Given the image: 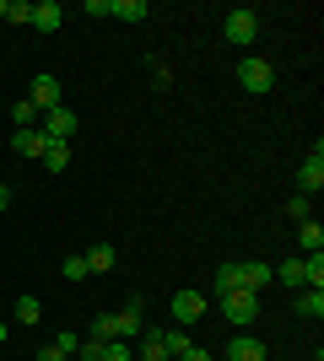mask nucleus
I'll list each match as a JSON object with an SVG mask.
<instances>
[{
	"instance_id": "obj_1",
	"label": "nucleus",
	"mask_w": 324,
	"mask_h": 361,
	"mask_svg": "<svg viewBox=\"0 0 324 361\" xmlns=\"http://www.w3.org/2000/svg\"><path fill=\"white\" fill-rule=\"evenodd\" d=\"M140 302H130V307H124V313H103L97 318V329H92V340H136L140 334Z\"/></svg>"
},
{
	"instance_id": "obj_2",
	"label": "nucleus",
	"mask_w": 324,
	"mask_h": 361,
	"mask_svg": "<svg viewBox=\"0 0 324 361\" xmlns=\"http://www.w3.org/2000/svg\"><path fill=\"white\" fill-rule=\"evenodd\" d=\"M222 313L232 318V324H254L260 318V291H244V286H232V291H222Z\"/></svg>"
},
{
	"instance_id": "obj_3",
	"label": "nucleus",
	"mask_w": 324,
	"mask_h": 361,
	"mask_svg": "<svg viewBox=\"0 0 324 361\" xmlns=\"http://www.w3.org/2000/svg\"><path fill=\"white\" fill-rule=\"evenodd\" d=\"M260 38V11H248V6H238V11H227V44L248 49Z\"/></svg>"
},
{
	"instance_id": "obj_4",
	"label": "nucleus",
	"mask_w": 324,
	"mask_h": 361,
	"mask_svg": "<svg viewBox=\"0 0 324 361\" xmlns=\"http://www.w3.org/2000/svg\"><path fill=\"white\" fill-rule=\"evenodd\" d=\"M168 313L179 318V329H189V324H200L205 318V291H173V302H168Z\"/></svg>"
},
{
	"instance_id": "obj_5",
	"label": "nucleus",
	"mask_w": 324,
	"mask_h": 361,
	"mask_svg": "<svg viewBox=\"0 0 324 361\" xmlns=\"http://www.w3.org/2000/svg\"><path fill=\"white\" fill-rule=\"evenodd\" d=\"M238 87L244 92H270L276 87V65L270 60H244L238 65Z\"/></svg>"
},
{
	"instance_id": "obj_6",
	"label": "nucleus",
	"mask_w": 324,
	"mask_h": 361,
	"mask_svg": "<svg viewBox=\"0 0 324 361\" xmlns=\"http://www.w3.org/2000/svg\"><path fill=\"white\" fill-rule=\"evenodd\" d=\"M76 114H71V108H49V114H44V124H38V130H44V140H71V135H76Z\"/></svg>"
},
{
	"instance_id": "obj_7",
	"label": "nucleus",
	"mask_w": 324,
	"mask_h": 361,
	"mask_svg": "<svg viewBox=\"0 0 324 361\" xmlns=\"http://www.w3.org/2000/svg\"><path fill=\"white\" fill-rule=\"evenodd\" d=\"M28 103L38 108V114H49V108H60V81L54 75H32V87H28Z\"/></svg>"
},
{
	"instance_id": "obj_8",
	"label": "nucleus",
	"mask_w": 324,
	"mask_h": 361,
	"mask_svg": "<svg viewBox=\"0 0 324 361\" xmlns=\"http://www.w3.org/2000/svg\"><path fill=\"white\" fill-rule=\"evenodd\" d=\"M324 189V146H313V157L297 167V195H319Z\"/></svg>"
},
{
	"instance_id": "obj_9",
	"label": "nucleus",
	"mask_w": 324,
	"mask_h": 361,
	"mask_svg": "<svg viewBox=\"0 0 324 361\" xmlns=\"http://www.w3.org/2000/svg\"><path fill=\"white\" fill-rule=\"evenodd\" d=\"M270 281H276V270H270L265 259H254V264H238V286H244V291H265Z\"/></svg>"
},
{
	"instance_id": "obj_10",
	"label": "nucleus",
	"mask_w": 324,
	"mask_h": 361,
	"mask_svg": "<svg viewBox=\"0 0 324 361\" xmlns=\"http://www.w3.org/2000/svg\"><path fill=\"white\" fill-rule=\"evenodd\" d=\"M60 22H65L60 0H38V6H32V27L38 32H60Z\"/></svg>"
},
{
	"instance_id": "obj_11",
	"label": "nucleus",
	"mask_w": 324,
	"mask_h": 361,
	"mask_svg": "<svg viewBox=\"0 0 324 361\" xmlns=\"http://www.w3.org/2000/svg\"><path fill=\"white\" fill-rule=\"evenodd\" d=\"M44 130H11V151L16 157H44Z\"/></svg>"
},
{
	"instance_id": "obj_12",
	"label": "nucleus",
	"mask_w": 324,
	"mask_h": 361,
	"mask_svg": "<svg viewBox=\"0 0 324 361\" xmlns=\"http://www.w3.org/2000/svg\"><path fill=\"white\" fill-rule=\"evenodd\" d=\"M297 248H303V254H324V226L313 221H297Z\"/></svg>"
},
{
	"instance_id": "obj_13",
	"label": "nucleus",
	"mask_w": 324,
	"mask_h": 361,
	"mask_svg": "<svg viewBox=\"0 0 324 361\" xmlns=\"http://www.w3.org/2000/svg\"><path fill=\"white\" fill-rule=\"evenodd\" d=\"M81 259H87V275H103V270H114V259H119V254H114V243H92Z\"/></svg>"
},
{
	"instance_id": "obj_14",
	"label": "nucleus",
	"mask_w": 324,
	"mask_h": 361,
	"mask_svg": "<svg viewBox=\"0 0 324 361\" xmlns=\"http://www.w3.org/2000/svg\"><path fill=\"white\" fill-rule=\"evenodd\" d=\"M227 361H265V345L254 340V334H238L227 345Z\"/></svg>"
},
{
	"instance_id": "obj_15",
	"label": "nucleus",
	"mask_w": 324,
	"mask_h": 361,
	"mask_svg": "<svg viewBox=\"0 0 324 361\" xmlns=\"http://www.w3.org/2000/svg\"><path fill=\"white\" fill-rule=\"evenodd\" d=\"M38 162H44L49 173H65V167H71V140H49V146H44V157H38Z\"/></svg>"
},
{
	"instance_id": "obj_16",
	"label": "nucleus",
	"mask_w": 324,
	"mask_h": 361,
	"mask_svg": "<svg viewBox=\"0 0 324 361\" xmlns=\"http://www.w3.org/2000/svg\"><path fill=\"white\" fill-rule=\"evenodd\" d=\"M297 318H324V291L319 286H303V297H297Z\"/></svg>"
},
{
	"instance_id": "obj_17",
	"label": "nucleus",
	"mask_w": 324,
	"mask_h": 361,
	"mask_svg": "<svg viewBox=\"0 0 324 361\" xmlns=\"http://www.w3.org/2000/svg\"><path fill=\"white\" fill-rule=\"evenodd\" d=\"M276 281L281 286H292V291H303L308 281H303V259H287V264H276Z\"/></svg>"
},
{
	"instance_id": "obj_18",
	"label": "nucleus",
	"mask_w": 324,
	"mask_h": 361,
	"mask_svg": "<svg viewBox=\"0 0 324 361\" xmlns=\"http://www.w3.org/2000/svg\"><path fill=\"white\" fill-rule=\"evenodd\" d=\"M38 119H44V114H38L28 97H22V103H11V124H16V130H38Z\"/></svg>"
},
{
	"instance_id": "obj_19",
	"label": "nucleus",
	"mask_w": 324,
	"mask_h": 361,
	"mask_svg": "<svg viewBox=\"0 0 324 361\" xmlns=\"http://www.w3.org/2000/svg\"><path fill=\"white\" fill-rule=\"evenodd\" d=\"M189 345H195V340H189L184 329H162V350H168V361H179Z\"/></svg>"
},
{
	"instance_id": "obj_20",
	"label": "nucleus",
	"mask_w": 324,
	"mask_h": 361,
	"mask_svg": "<svg viewBox=\"0 0 324 361\" xmlns=\"http://www.w3.org/2000/svg\"><path fill=\"white\" fill-rule=\"evenodd\" d=\"M108 16H119V22H140V16H146V0H114Z\"/></svg>"
},
{
	"instance_id": "obj_21",
	"label": "nucleus",
	"mask_w": 324,
	"mask_h": 361,
	"mask_svg": "<svg viewBox=\"0 0 324 361\" xmlns=\"http://www.w3.org/2000/svg\"><path fill=\"white\" fill-rule=\"evenodd\" d=\"M140 361H168V350H162V329L140 334Z\"/></svg>"
},
{
	"instance_id": "obj_22",
	"label": "nucleus",
	"mask_w": 324,
	"mask_h": 361,
	"mask_svg": "<svg viewBox=\"0 0 324 361\" xmlns=\"http://www.w3.org/2000/svg\"><path fill=\"white\" fill-rule=\"evenodd\" d=\"M303 259V281L308 286H324V254H297Z\"/></svg>"
},
{
	"instance_id": "obj_23",
	"label": "nucleus",
	"mask_w": 324,
	"mask_h": 361,
	"mask_svg": "<svg viewBox=\"0 0 324 361\" xmlns=\"http://www.w3.org/2000/svg\"><path fill=\"white\" fill-rule=\"evenodd\" d=\"M38 318H44V302H38V297H22V302H16V324H38Z\"/></svg>"
},
{
	"instance_id": "obj_24",
	"label": "nucleus",
	"mask_w": 324,
	"mask_h": 361,
	"mask_svg": "<svg viewBox=\"0 0 324 361\" xmlns=\"http://www.w3.org/2000/svg\"><path fill=\"white\" fill-rule=\"evenodd\" d=\"M232 286H238V264H232V259H227V264H222V270H216L211 291H216V297H222V291H232Z\"/></svg>"
},
{
	"instance_id": "obj_25",
	"label": "nucleus",
	"mask_w": 324,
	"mask_h": 361,
	"mask_svg": "<svg viewBox=\"0 0 324 361\" xmlns=\"http://www.w3.org/2000/svg\"><path fill=\"white\" fill-rule=\"evenodd\" d=\"M6 22H32V0H6Z\"/></svg>"
},
{
	"instance_id": "obj_26",
	"label": "nucleus",
	"mask_w": 324,
	"mask_h": 361,
	"mask_svg": "<svg viewBox=\"0 0 324 361\" xmlns=\"http://www.w3.org/2000/svg\"><path fill=\"white\" fill-rule=\"evenodd\" d=\"M60 275H65V281H87V259H81V254H71V259L60 264Z\"/></svg>"
},
{
	"instance_id": "obj_27",
	"label": "nucleus",
	"mask_w": 324,
	"mask_h": 361,
	"mask_svg": "<svg viewBox=\"0 0 324 361\" xmlns=\"http://www.w3.org/2000/svg\"><path fill=\"white\" fill-rule=\"evenodd\" d=\"M308 211H313L308 195H292V200H287V216H292V221H308Z\"/></svg>"
},
{
	"instance_id": "obj_28",
	"label": "nucleus",
	"mask_w": 324,
	"mask_h": 361,
	"mask_svg": "<svg viewBox=\"0 0 324 361\" xmlns=\"http://www.w3.org/2000/svg\"><path fill=\"white\" fill-rule=\"evenodd\" d=\"M103 361H130V340H103Z\"/></svg>"
},
{
	"instance_id": "obj_29",
	"label": "nucleus",
	"mask_w": 324,
	"mask_h": 361,
	"mask_svg": "<svg viewBox=\"0 0 324 361\" xmlns=\"http://www.w3.org/2000/svg\"><path fill=\"white\" fill-rule=\"evenodd\" d=\"M76 356H81V361H103V340H81Z\"/></svg>"
},
{
	"instance_id": "obj_30",
	"label": "nucleus",
	"mask_w": 324,
	"mask_h": 361,
	"mask_svg": "<svg viewBox=\"0 0 324 361\" xmlns=\"http://www.w3.org/2000/svg\"><path fill=\"white\" fill-rule=\"evenodd\" d=\"M76 345H81L76 334H54V350H60V356H76Z\"/></svg>"
},
{
	"instance_id": "obj_31",
	"label": "nucleus",
	"mask_w": 324,
	"mask_h": 361,
	"mask_svg": "<svg viewBox=\"0 0 324 361\" xmlns=\"http://www.w3.org/2000/svg\"><path fill=\"white\" fill-rule=\"evenodd\" d=\"M179 361H216V356H211V350H200V345H189V350H184Z\"/></svg>"
},
{
	"instance_id": "obj_32",
	"label": "nucleus",
	"mask_w": 324,
	"mask_h": 361,
	"mask_svg": "<svg viewBox=\"0 0 324 361\" xmlns=\"http://www.w3.org/2000/svg\"><path fill=\"white\" fill-rule=\"evenodd\" d=\"M38 361H65V356H60L54 345H44V350H38Z\"/></svg>"
},
{
	"instance_id": "obj_33",
	"label": "nucleus",
	"mask_w": 324,
	"mask_h": 361,
	"mask_svg": "<svg viewBox=\"0 0 324 361\" xmlns=\"http://www.w3.org/2000/svg\"><path fill=\"white\" fill-rule=\"evenodd\" d=\"M11 211V189H6V183H0V216Z\"/></svg>"
},
{
	"instance_id": "obj_34",
	"label": "nucleus",
	"mask_w": 324,
	"mask_h": 361,
	"mask_svg": "<svg viewBox=\"0 0 324 361\" xmlns=\"http://www.w3.org/2000/svg\"><path fill=\"white\" fill-rule=\"evenodd\" d=\"M0 345H6V318H0Z\"/></svg>"
},
{
	"instance_id": "obj_35",
	"label": "nucleus",
	"mask_w": 324,
	"mask_h": 361,
	"mask_svg": "<svg viewBox=\"0 0 324 361\" xmlns=\"http://www.w3.org/2000/svg\"><path fill=\"white\" fill-rule=\"evenodd\" d=\"M0 22H6V0H0Z\"/></svg>"
},
{
	"instance_id": "obj_36",
	"label": "nucleus",
	"mask_w": 324,
	"mask_h": 361,
	"mask_svg": "<svg viewBox=\"0 0 324 361\" xmlns=\"http://www.w3.org/2000/svg\"><path fill=\"white\" fill-rule=\"evenodd\" d=\"M265 361H270V356H265Z\"/></svg>"
}]
</instances>
